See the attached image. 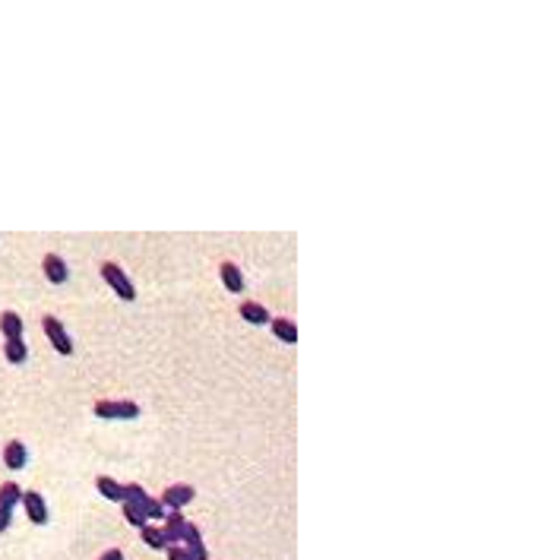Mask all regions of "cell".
<instances>
[{
	"mask_svg": "<svg viewBox=\"0 0 560 560\" xmlns=\"http://www.w3.org/2000/svg\"><path fill=\"white\" fill-rule=\"evenodd\" d=\"M102 279L111 285V292L118 295L120 301H133V298H137V288H133V282L127 279V273L118 266V263H102Z\"/></svg>",
	"mask_w": 560,
	"mask_h": 560,
	"instance_id": "6da1fadb",
	"label": "cell"
},
{
	"mask_svg": "<svg viewBox=\"0 0 560 560\" xmlns=\"http://www.w3.org/2000/svg\"><path fill=\"white\" fill-rule=\"evenodd\" d=\"M42 326H45V336H48L54 352H57V355H73V339H70V333L64 329V323H60L57 316H45Z\"/></svg>",
	"mask_w": 560,
	"mask_h": 560,
	"instance_id": "7a4b0ae2",
	"label": "cell"
},
{
	"mask_svg": "<svg viewBox=\"0 0 560 560\" xmlns=\"http://www.w3.org/2000/svg\"><path fill=\"white\" fill-rule=\"evenodd\" d=\"M96 415L98 418H108V421H130V418L139 415V406H137V402H111V399H102V402H96Z\"/></svg>",
	"mask_w": 560,
	"mask_h": 560,
	"instance_id": "3957f363",
	"label": "cell"
},
{
	"mask_svg": "<svg viewBox=\"0 0 560 560\" xmlns=\"http://www.w3.org/2000/svg\"><path fill=\"white\" fill-rule=\"evenodd\" d=\"M19 503L25 507V516H29L35 525H45V522H48V516H51V513H48V503H45V497L38 494V491H25Z\"/></svg>",
	"mask_w": 560,
	"mask_h": 560,
	"instance_id": "277c9868",
	"label": "cell"
},
{
	"mask_svg": "<svg viewBox=\"0 0 560 560\" xmlns=\"http://www.w3.org/2000/svg\"><path fill=\"white\" fill-rule=\"evenodd\" d=\"M165 529H161V535H165V544L171 548V544H181L184 542V525H187V519H184V513L181 510H168L165 513Z\"/></svg>",
	"mask_w": 560,
	"mask_h": 560,
	"instance_id": "5b68a950",
	"label": "cell"
},
{
	"mask_svg": "<svg viewBox=\"0 0 560 560\" xmlns=\"http://www.w3.org/2000/svg\"><path fill=\"white\" fill-rule=\"evenodd\" d=\"M159 501H161V507H165V510H184L187 503L193 501V488H190V484H174V488H168Z\"/></svg>",
	"mask_w": 560,
	"mask_h": 560,
	"instance_id": "8992f818",
	"label": "cell"
},
{
	"mask_svg": "<svg viewBox=\"0 0 560 560\" xmlns=\"http://www.w3.org/2000/svg\"><path fill=\"white\" fill-rule=\"evenodd\" d=\"M42 269H45V275H48L51 285H64V282L70 279V269H67L64 256H57V253H48V256H45V260H42Z\"/></svg>",
	"mask_w": 560,
	"mask_h": 560,
	"instance_id": "52a82bcc",
	"label": "cell"
},
{
	"mask_svg": "<svg viewBox=\"0 0 560 560\" xmlns=\"http://www.w3.org/2000/svg\"><path fill=\"white\" fill-rule=\"evenodd\" d=\"M184 544H187V551H190L197 560H209V551H206V544H203V532H200L193 522L184 525Z\"/></svg>",
	"mask_w": 560,
	"mask_h": 560,
	"instance_id": "ba28073f",
	"label": "cell"
},
{
	"mask_svg": "<svg viewBox=\"0 0 560 560\" xmlns=\"http://www.w3.org/2000/svg\"><path fill=\"white\" fill-rule=\"evenodd\" d=\"M25 459H29V453H25V443L23 440H10V443H6V450H4L6 469H13V472L25 469Z\"/></svg>",
	"mask_w": 560,
	"mask_h": 560,
	"instance_id": "9c48e42d",
	"label": "cell"
},
{
	"mask_svg": "<svg viewBox=\"0 0 560 560\" xmlns=\"http://www.w3.org/2000/svg\"><path fill=\"white\" fill-rule=\"evenodd\" d=\"M0 333L6 336V339H23V316L13 314V310H6L4 316H0Z\"/></svg>",
	"mask_w": 560,
	"mask_h": 560,
	"instance_id": "30bf717a",
	"label": "cell"
},
{
	"mask_svg": "<svg viewBox=\"0 0 560 560\" xmlns=\"http://www.w3.org/2000/svg\"><path fill=\"white\" fill-rule=\"evenodd\" d=\"M219 273H222V282H225L228 292H234V295L244 292V275H241V269L234 266V263H222Z\"/></svg>",
	"mask_w": 560,
	"mask_h": 560,
	"instance_id": "8fae6325",
	"label": "cell"
},
{
	"mask_svg": "<svg viewBox=\"0 0 560 560\" xmlns=\"http://www.w3.org/2000/svg\"><path fill=\"white\" fill-rule=\"evenodd\" d=\"M96 488H98V494L102 497H108V501H114V503H124V484H118L114 478H108V475H102L96 481Z\"/></svg>",
	"mask_w": 560,
	"mask_h": 560,
	"instance_id": "7c38bea8",
	"label": "cell"
},
{
	"mask_svg": "<svg viewBox=\"0 0 560 560\" xmlns=\"http://www.w3.org/2000/svg\"><path fill=\"white\" fill-rule=\"evenodd\" d=\"M241 316H244L247 323H253V326L269 323V310L263 304H256V301H244V304H241Z\"/></svg>",
	"mask_w": 560,
	"mask_h": 560,
	"instance_id": "4fadbf2b",
	"label": "cell"
},
{
	"mask_svg": "<svg viewBox=\"0 0 560 560\" xmlns=\"http://www.w3.org/2000/svg\"><path fill=\"white\" fill-rule=\"evenodd\" d=\"M273 336L288 342V345H295V342H298V326H295L292 320H285V316H279V320H273Z\"/></svg>",
	"mask_w": 560,
	"mask_h": 560,
	"instance_id": "5bb4252c",
	"label": "cell"
},
{
	"mask_svg": "<svg viewBox=\"0 0 560 560\" xmlns=\"http://www.w3.org/2000/svg\"><path fill=\"white\" fill-rule=\"evenodd\" d=\"M4 358L10 364H23L25 358H29V348H25V342L23 339H6V345H4Z\"/></svg>",
	"mask_w": 560,
	"mask_h": 560,
	"instance_id": "9a60e30c",
	"label": "cell"
},
{
	"mask_svg": "<svg viewBox=\"0 0 560 560\" xmlns=\"http://www.w3.org/2000/svg\"><path fill=\"white\" fill-rule=\"evenodd\" d=\"M19 501H23V491H19V484H13V481L0 484V503H4V507L16 510Z\"/></svg>",
	"mask_w": 560,
	"mask_h": 560,
	"instance_id": "2e32d148",
	"label": "cell"
},
{
	"mask_svg": "<svg viewBox=\"0 0 560 560\" xmlns=\"http://www.w3.org/2000/svg\"><path fill=\"white\" fill-rule=\"evenodd\" d=\"M139 532H143V542L149 544L152 551H161V548H168V544H165V535H161V529H155V525H149V522H146Z\"/></svg>",
	"mask_w": 560,
	"mask_h": 560,
	"instance_id": "e0dca14e",
	"label": "cell"
},
{
	"mask_svg": "<svg viewBox=\"0 0 560 560\" xmlns=\"http://www.w3.org/2000/svg\"><path fill=\"white\" fill-rule=\"evenodd\" d=\"M124 516H127V522H130V525H137V529H143V525L149 522L139 503H127V501H124Z\"/></svg>",
	"mask_w": 560,
	"mask_h": 560,
	"instance_id": "ac0fdd59",
	"label": "cell"
},
{
	"mask_svg": "<svg viewBox=\"0 0 560 560\" xmlns=\"http://www.w3.org/2000/svg\"><path fill=\"white\" fill-rule=\"evenodd\" d=\"M124 501L127 503H139V507H143V503L149 501V494L143 491V484H124Z\"/></svg>",
	"mask_w": 560,
	"mask_h": 560,
	"instance_id": "d6986e66",
	"label": "cell"
},
{
	"mask_svg": "<svg viewBox=\"0 0 560 560\" xmlns=\"http://www.w3.org/2000/svg\"><path fill=\"white\" fill-rule=\"evenodd\" d=\"M143 513H146V519H161L168 510L161 507V501H155V497H149V501L143 503Z\"/></svg>",
	"mask_w": 560,
	"mask_h": 560,
	"instance_id": "ffe728a7",
	"label": "cell"
},
{
	"mask_svg": "<svg viewBox=\"0 0 560 560\" xmlns=\"http://www.w3.org/2000/svg\"><path fill=\"white\" fill-rule=\"evenodd\" d=\"M165 551H168V560H197L187 548H181V544H171V548H165Z\"/></svg>",
	"mask_w": 560,
	"mask_h": 560,
	"instance_id": "44dd1931",
	"label": "cell"
},
{
	"mask_svg": "<svg viewBox=\"0 0 560 560\" xmlns=\"http://www.w3.org/2000/svg\"><path fill=\"white\" fill-rule=\"evenodd\" d=\"M10 519H13V510L0 503V532H6V529H10Z\"/></svg>",
	"mask_w": 560,
	"mask_h": 560,
	"instance_id": "7402d4cb",
	"label": "cell"
},
{
	"mask_svg": "<svg viewBox=\"0 0 560 560\" xmlns=\"http://www.w3.org/2000/svg\"><path fill=\"white\" fill-rule=\"evenodd\" d=\"M102 560H124V551L111 548V551H105V554H102Z\"/></svg>",
	"mask_w": 560,
	"mask_h": 560,
	"instance_id": "603a6c76",
	"label": "cell"
}]
</instances>
